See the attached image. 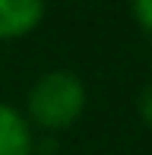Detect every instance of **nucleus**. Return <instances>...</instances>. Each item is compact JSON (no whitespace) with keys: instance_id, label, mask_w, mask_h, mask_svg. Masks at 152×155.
Instances as JSON below:
<instances>
[{"instance_id":"20e7f679","label":"nucleus","mask_w":152,"mask_h":155,"mask_svg":"<svg viewBox=\"0 0 152 155\" xmlns=\"http://www.w3.org/2000/svg\"><path fill=\"white\" fill-rule=\"evenodd\" d=\"M130 6H133L136 22H140L143 29L152 35V0H130Z\"/></svg>"},{"instance_id":"39448f33","label":"nucleus","mask_w":152,"mask_h":155,"mask_svg":"<svg viewBox=\"0 0 152 155\" xmlns=\"http://www.w3.org/2000/svg\"><path fill=\"white\" fill-rule=\"evenodd\" d=\"M136 108H140V117L152 127V79L146 82V86H143L140 98H136Z\"/></svg>"},{"instance_id":"f03ea898","label":"nucleus","mask_w":152,"mask_h":155,"mask_svg":"<svg viewBox=\"0 0 152 155\" xmlns=\"http://www.w3.org/2000/svg\"><path fill=\"white\" fill-rule=\"evenodd\" d=\"M45 16V0H0V38L29 35Z\"/></svg>"},{"instance_id":"7ed1b4c3","label":"nucleus","mask_w":152,"mask_h":155,"mask_svg":"<svg viewBox=\"0 0 152 155\" xmlns=\"http://www.w3.org/2000/svg\"><path fill=\"white\" fill-rule=\"evenodd\" d=\"M0 155H32L29 120L10 104H0Z\"/></svg>"},{"instance_id":"f257e3e1","label":"nucleus","mask_w":152,"mask_h":155,"mask_svg":"<svg viewBox=\"0 0 152 155\" xmlns=\"http://www.w3.org/2000/svg\"><path fill=\"white\" fill-rule=\"evenodd\" d=\"M86 108V86L70 70H51L38 76V82L29 89V114L32 120L51 130L70 127Z\"/></svg>"}]
</instances>
